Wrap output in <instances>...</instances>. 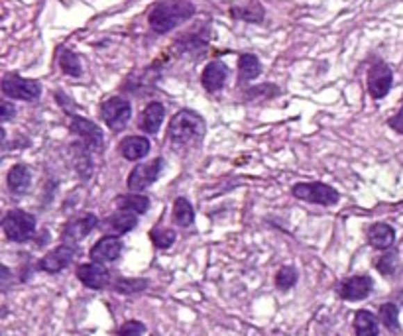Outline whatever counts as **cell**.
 I'll return each instance as SVG.
<instances>
[{
  "label": "cell",
  "mask_w": 403,
  "mask_h": 336,
  "mask_svg": "<svg viewBox=\"0 0 403 336\" xmlns=\"http://www.w3.org/2000/svg\"><path fill=\"white\" fill-rule=\"evenodd\" d=\"M193 14H195V6L187 0H161L151 8L148 20L154 32L165 34L177 28L179 24L187 22Z\"/></svg>",
  "instance_id": "obj_1"
},
{
  "label": "cell",
  "mask_w": 403,
  "mask_h": 336,
  "mask_svg": "<svg viewBox=\"0 0 403 336\" xmlns=\"http://www.w3.org/2000/svg\"><path fill=\"white\" fill-rule=\"evenodd\" d=\"M205 120L193 110H179L170 124V138L179 146H191L205 136Z\"/></svg>",
  "instance_id": "obj_2"
},
{
  "label": "cell",
  "mask_w": 403,
  "mask_h": 336,
  "mask_svg": "<svg viewBox=\"0 0 403 336\" xmlns=\"http://www.w3.org/2000/svg\"><path fill=\"white\" fill-rule=\"evenodd\" d=\"M2 230L10 242H26L34 236L35 219L26 210H8L2 219Z\"/></svg>",
  "instance_id": "obj_3"
},
{
  "label": "cell",
  "mask_w": 403,
  "mask_h": 336,
  "mask_svg": "<svg viewBox=\"0 0 403 336\" xmlns=\"http://www.w3.org/2000/svg\"><path fill=\"white\" fill-rule=\"evenodd\" d=\"M291 193L301 201H307L313 205H322V207L336 205L340 199L336 189L324 185V183H297V185H293Z\"/></svg>",
  "instance_id": "obj_4"
},
{
  "label": "cell",
  "mask_w": 403,
  "mask_h": 336,
  "mask_svg": "<svg viewBox=\"0 0 403 336\" xmlns=\"http://www.w3.org/2000/svg\"><path fill=\"white\" fill-rule=\"evenodd\" d=\"M2 93L18 101H35L42 94V85L32 79H24L16 73H8L2 79Z\"/></svg>",
  "instance_id": "obj_5"
},
{
  "label": "cell",
  "mask_w": 403,
  "mask_h": 336,
  "mask_svg": "<svg viewBox=\"0 0 403 336\" xmlns=\"http://www.w3.org/2000/svg\"><path fill=\"white\" fill-rule=\"evenodd\" d=\"M130 115H132V105L126 99H120V96H113L108 101H104L103 106H101V116L106 122V126L110 130H122L126 126L128 120H130Z\"/></svg>",
  "instance_id": "obj_6"
},
{
  "label": "cell",
  "mask_w": 403,
  "mask_h": 336,
  "mask_svg": "<svg viewBox=\"0 0 403 336\" xmlns=\"http://www.w3.org/2000/svg\"><path fill=\"white\" fill-rule=\"evenodd\" d=\"M161 167H163V160L161 158H156V160L146 163H138L128 175V189L136 193V191H144V189L154 185L156 179L160 177Z\"/></svg>",
  "instance_id": "obj_7"
},
{
  "label": "cell",
  "mask_w": 403,
  "mask_h": 336,
  "mask_svg": "<svg viewBox=\"0 0 403 336\" xmlns=\"http://www.w3.org/2000/svg\"><path fill=\"white\" fill-rule=\"evenodd\" d=\"M393 85V73L386 63H376L368 71V91L372 99H384Z\"/></svg>",
  "instance_id": "obj_8"
},
{
  "label": "cell",
  "mask_w": 403,
  "mask_h": 336,
  "mask_svg": "<svg viewBox=\"0 0 403 336\" xmlns=\"http://www.w3.org/2000/svg\"><path fill=\"white\" fill-rule=\"evenodd\" d=\"M99 224V219L94 215H83L79 219L71 221L65 228H63V234H61V240L63 244H71V246H77V244L87 238Z\"/></svg>",
  "instance_id": "obj_9"
},
{
  "label": "cell",
  "mask_w": 403,
  "mask_h": 336,
  "mask_svg": "<svg viewBox=\"0 0 403 336\" xmlns=\"http://www.w3.org/2000/svg\"><path fill=\"white\" fill-rule=\"evenodd\" d=\"M75 252H77L75 246H71V244H61V246L56 248L54 252H49L47 255H44V258L40 260L38 266H40L42 271H47V274H59L61 269H65V267L73 262Z\"/></svg>",
  "instance_id": "obj_10"
},
{
  "label": "cell",
  "mask_w": 403,
  "mask_h": 336,
  "mask_svg": "<svg viewBox=\"0 0 403 336\" xmlns=\"http://www.w3.org/2000/svg\"><path fill=\"white\" fill-rule=\"evenodd\" d=\"M77 279L89 289H103L110 283V274L103 264H81L77 267Z\"/></svg>",
  "instance_id": "obj_11"
},
{
  "label": "cell",
  "mask_w": 403,
  "mask_h": 336,
  "mask_svg": "<svg viewBox=\"0 0 403 336\" xmlns=\"http://www.w3.org/2000/svg\"><path fill=\"white\" fill-rule=\"evenodd\" d=\"M71 130L85 142V146H87L89 150L92 151L103 150V132L99 130L97 124H92L91 120H85V118L75 116V118L71 120Z\"/></svg>",
  "instance_id": "obj_12"
},
{
  "label": "cell",
  "mask_w": 403,
  "mask_h": 336,
  "mask_svg": "<svg viewBox=\"0 0 403 336\" xmlns=\"http://www.w3.org/2000/svg\"><path fill=\"white\" fill-rule=\"evenodd\" d=\"M122 252V242L116 236H103L99 242L91 248V260L97 264H110L118 260V255Z\"/></svg>",
  "instance_id": "obj_13"
},
{
  "label": "cell",
  "mask_w": 403,
  "mask_h": 336,
  "mask_svg": "<svg viewBox=\"0 0 403 336\" xmlns=\"http://www.w3.org/2000/svg\"><path fill=\"white\" fill-rule=\"evenodd\" d=\"M370 291H372V279L368 276H354L343 283L340 295L346 301H360V299L368 297Z\"/></svg>",
  "instance_id": "obj_14"
},
{
  "label": "cell",
  "mask_w": 403,
  "mask_h": 336,
  "mask_svg": "<svg viewBox=\"0 0 403 336\" xmlns=\"http://www.w3.org/2000/svg\"><path fill=\"white\" fill-rule=\"evenodd\" d=\"M227 77H229L227 65L220 63V61H213V63H208L207 67H205V71H203L201 81H203V87L207 89L208 93H217V91L222 89V85L227 81Z\"/></svg>",
  "instance_id": "obj_15"
},
{
  "label": "cell",
  "mask_w": 403,
  "mask_h": 336,
  "mask_svg": "<svg viewBox=\"0 0 403 336\" xmlns=\"http://www.w3.org/2000/svg\"><path fill=\"white\" fill-rule=\"evenodd\" d=\"M120 151L126 160L136 162L150 153V142L144 136H128L120 142Z\"/></svg>",
  "instance_id": "obj_16"
},
{
  "label": "cell",
  "mask_w": 403,
  "mask_h": 336,
  "mask_svg": "<svg viewBox=\"0 0 403 336\" xmlns=\"http://www.w3.org/2000/svg\"><path fill=\"white\" fill-rule=\"evenodd\" d=\"M136 224H138V215L126 209L116 210L110 219H106V228L113 232V234H126Z\"/></svg>",
  "instance_id": "obj_17"
},
{
  "label": "cell",
  "mask_w": 403,
  "mask_h": 336,
  "mask_svg": "<svg viewBox=\"0 0 403 336\" xmlns=\"http://www.w3.org/2000/svg\"><path fill=\"white\" fill-rule=\"evenodd\" d=\"M6 183H8V189H10L12 193L24 195L30 189V183H32V174H30L28 165H24V163L14 165L10 171H8Z\"/></svg>",
  "instance_id": "obj_18"
},
{
  "label": "cell",
  "mask_w": 403,
  "mask_h": 336,
  "mask_svg": "<svg viewBox=\"0 0 403 336\" xmlns=\"http://www.w3.org/2000/svg\"><path fill=\"white\" fill-rule=\"evenodd\" d=\"M368 240L376 250H388L395 242V230L386 222H378L368 230Z\"/></svg>",
  "instance_id": "obj_19"
},
{
  "label": "cell",
  "mask_w": 403,
  "mask_h": 336,
  "mask_svg": "<svg viewBox=\"0 0 403 336\" xmlns=\"http://www.w3.org/2000/svg\"><path fill=\"white\" fill-rule=\"evenodd\" d=\"M165 118V108L161 103H150V105L144 108V115L140 120V128L148 134H156L160 130L161 122Z\"/></svg>",
  "instance_id": "obj_20"
},
{
  "label": "cell",
  "mask_w": 403,
  "mask_h": 336,
  "mask_svg": "<svg viewBox=\"0 0 403 336\" xmlns=\"http://www.w3.org/2000/svg\"><path fill=\"white\" fill-rule=\"evenodd\" d=\"M354 330L356 336H378V319L370 311H358L354 317Z\"/></svg>",
  "instance_id": "obj_21"
},
{
  "label": "cell",
  "mask_w": 403,
  "mask_h": 336,
  "mask_svg": "<svg viewBox=\"0 0 403 336\" xmlns=\"http://www.w3.org/2000/svg\"><path fill=\"white\" fill-rule=\"evenodd\" d=\"M238 73H240V81H252L260 73H262V65L260 59L252 56V53H244L238 61Z\"/></svg>",
  "instance_id": "obj_22"
},
{
  "label": "cell",
  "mask_w": 403,
  "mask_h": 336,
  "mask_svg": "<svg viewBox=\"0 0 403 336\" xmlns=\"http://www.w3.org/2000/svg\"><path fill=\"white\" fill-rule=\"evenodd\" d=\"M173 221L179 226H191L195 221V210L191 207V203L187 199L179 197L173 203Z\"/></svg>",
  "instance_id": "obj_23"
},
{
  "label": "cell",
  "mask_w": 403,
  "mask_h": 336,
  "mask_svg": "<svg viewBox=\"0 0 403 336\" xmlns=\"http://www.w3.org/2000/svg\"><path fill=\"white\" fill-rule=\"evenodd\" d=\"M116 205H118V209H126L136 212V215H144L150 209V199L134 193V195H126V197H118Z\"/></svg>",
  "instance_id": "obj_24"
},
{
  "label": "cell",
  "mask_w": 403,
  "mask_h": 336,
  "mask_svg": "<svg viewBox=\"0 0 403 336\" xmlns=\"http://www.w3.org/2000/svg\"><path fill=\"white\" fill-rule=\"evenodd\" d=\"M380 321L384 326L392 333L400 330V311H397V305L393 303H384L380 307Z\"/></svg>",
  "instance_id": "obj_25"
},
{
  "label": "cell",
  "mask_w": 403,
  "mask_h": 336,
  "mask_svg": "<svg viewBox=\"0 0 403 336\" xmlns=\"http://www.w3.org/2000/svg\"><path fill=\"white\" fill-rule=\"evenodd\" d=\"M59 65H61V71L69 77H79L81 75V61L79 58L69 51V49H63L61 56H59Z\"/></svg>",
  "instance_id": "obj_26"
},
{
  "label": "cell",
  "mask_w": 403,
  "mask_h": 336,
  "mask_svg": "<svg viewBox=\"0 0 403 336\" xmlns=\"http://www.w3.org/2000/svg\"><path fill=\"white\" fill-rule=\"evenodd\" d=\"M150 238L154 246H158L160 250H167L173 242H175V238H177V234L172 230V228H154L150 232Z\"/></svg>",
  "instance_id": "obj_27"
},
{
  "label": "cell",
  "mask_w": 403,
  "mask_h": 336,
  "mask_svg": "<svg viewBox=\"0 0 403 336\" xmlns=\"http://www.w3.org/2000/svg\"><path fill=\"white\" fill-rule=\"evenodd\" d=\"M148 287V279H118L115 283V289L124 295H132V293H140Z\"/></svg>",
  "instance_id": "obj_28"
},
{
  "label": "cell",
  "mask_w": 403,
  "mask_h": 336,
  "mask_svg": "<svg viewBox=\"0 0 403 336\" xmlns=\"http://www.w3.org/2000/svg\"><path fill=\"white\" fill-rule=\"evenodd\" d=\"M295 283H297V271H295V267L286 266L281 267L276 274V285L279 289H291Z\"/></svg>",
  "instance_id": "obj_29"
},
{
  "label": "cell",
  "mask_w": 403,
  "mask_h": 336,
  "mask_svg": "<svg viewBox=\"0 0 403 336\" xmlns=\"http://www.w3.org/2000/svg\"><path fill=\"white\" fill-rule=\"evenodd\" d=\"M232 16L242 18V20H246V22H260V20L264 18V10H262V6L256 4L254 10L252 6H246V8H232Z\"/></svg>",
  "instance_id": "obj_30"
},
{
  "label": "cell",
  "mask_w": 403,
  "mask_h": 336,
  "mask_svg": "<svg viewBox=\"0 0 403 336\" xmlns=\"http://www.w3.org/2000/svg\"><path fill=\"white\" fill-rule=\"evenodd\" d=\"M376 267H378V271H380L381 276H392L393 271H395V267H397V254L395 252H386L378 260Z\"/></svg>",
  "instance_id": "obj_31"
},
{
  "label": "cell",
  "mask_w": 403,
  "mask_h": 336,
  "mask_svg": "<svg viewBox=\"0 0 403 336\" xmlns=\"http://www.w3.org/2000/svg\"><path fill=\"white\" fill-rule=\"evenodd\" d=\"M146 333V326L142 325L140 321H126L124 325L120 326L118 336H142Z\"/></svg>",
  "instance_id": "obj_32"
},
{
  "label": "cell",
  "mask_w": 403,
  "mask_h": 336,
  "mask_svg": "<svg viewBox=\"0 0 403 336\" xmlns=\"http://www.w3.org/2000/svg\"><path fill=\"white\" fill-rule=\"evenodd\" d=\"M390 126H392L395 132L403 134V105H402V108H400V112L390 118Z\"/></svg>",
  "instance_id": "obj_33"
},
{
  "label": "cell",
  "mask_w": 403,
  "mask_h": 336,
  "mask_svg": "<svg viewBox=\"0 0 403 336\" xmlns=\"http://www.w3.org/2000/svg\"><path fill=\"white\" fill-rule=\"evenodd\" d=\"M14 112H16V108H14L10 103H6V101H4V103H2V120H4V122H6V120H10Z\"/></svg>",
  "instance_id": "obj_34"
}]
</instances>
